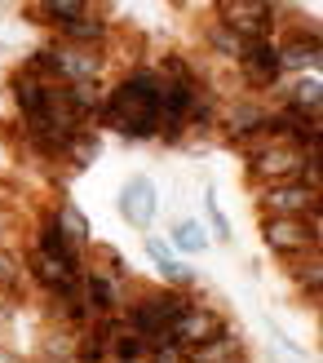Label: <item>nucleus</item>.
Segmentation results:
<instances>
[{
  "label": "nucleus",
  "instance_id": "f257e3e1",
  "mask_svg": "<svg viewBox=\"0 0 323 363\" xmlns=\"http://www.w3.org/2000/svg\"><path fill=\"white\" fill-rule=\"evenodd\" d=\"M159 80L151 62H133L129 71H120L102 98V111L94 120V129L120 133L124 142H159Z\"/></svg>",
  "mask_w": 323,
  "mask_h": 363
},
{
  "label": "nucleus",
  "instance_id": "f03ea898",
  "mask_svg": "<svg viewBox=\"0 0 323 363\" xmlns=\"http://www.w3.org/2000/svg\"><path fill=\"white\" fill-rule=\"evenodd\" d=\"M314 164H323V160H310L288 138H266V142H257V147L244 151V173H248V186L253 191L283 186V182H306V173Z\"/></svg>",
  "mask_w": 323,
  "mask_h": 363
},
{
  "label": "nucleus",
  "instance_id": "7ed1b4c3",
  "mask_svg": "<svg viewBox=\"0 0 323 363\" xmlns=\"http://www.w3.org/2000/svg\"><path fill=\"white\" fill-rule=\"evenodd\" d=\"M257 235L279 262L314 257L323 248V217H257Z\"/></svg>",
  "mask_w": 323,
  "mask_h": 363
},
{
  "label": "nucleus",
  "instance_id": "20e7f679",
  "mask_svg": "<svg viewBox=\"0 0 323 363\" xmlns=\"http://www.w3.org/2000/svg\"><path fill=\"white\" fill-rule=\"evenodd\" d=\"M212 18L239 35L244 45H257V40H275L279 27H283V5H271V0H222L212 5Z\"/></svg>",
  "mask_w": 323,
  "mask_h": 363
},
{
  "label": "nucleus",
  "instance_id": "39448f33",
  "mask_svg": "<svg viewBox=\"0 0 323 363\" xmlns=\"http://www.w3.org/2000/svg\"><path fill=\"white\" fill-rule=\"evenodd\" d=\"M279 62H283V76H319L323 67V31L319 23H283L279 35Z\"/></svg>",
  "mask_w": 323,
  "mask_h": 363
},
{
  "label": "nucleus",
  "instance_id": "423d86ee",
  "mask_svg": "<svg viewBox=\"0 0 323 363\" xmlns=\"http://www.w3.org/2000/svg\"><path fill=\"white\" fill-rule=\"evenodd\" d=\"M239 76V94H253V98H271L275 89L288 80L283 76V62H279V45L275 40H257V45H244L239 62L230 67Z\"/></svg>",
  "mask_w": 323,
  "mask_h": 363
},
{
  "label": "nucleus",
  "instance_id": "0eeeda50",
  "mask_svg": "<svg viewBox=\"0 0 323 363\" xmlns=\"http://www.w3.org/2000/svg\"><path fill=\"white\" fill-rule=\"evenodd\" d=\"M257 217H323V191L310 182H283V186L253 191Z\"/></svg>",
  "mask_w": 323,
  "mask_h": 363
},
{
  "label": "nucleus",
  "instance_id": "6e6552de",
  "mask_svg": "<svg viewBox=\"0 0 323 363\" xmlns=\"http://www.w3.org/2000/svg\"><path fill=\"white\" fill-rule=\"evenodd\" d=\"M226 328H230V315H226V311H217V306H208V301H200V297H191L186 311L177 315V323L169 328V337H173V350L186 354V350H195V346H204V341L222 337Z\"/></svg>",
  "mask_w": 323,
  "mask_h": 363
},
{
  "label": "nucleus",
  "instance_id": "1a4fd4ad",
  "mask_svg": "<svg viewBox=\"0 0 323 363\" xmlns=\"http://www.w3.org/2000/svg\"><path fill=\"white\" fill-rule=\"evenodd\" d=\"M115 208H120V217H124V222H129L133 230L151 235L155 217H159V186H155V177H147V173H133V177L120 186Z\"/></svg>",
  "mask_w": 323,
  "mask_h": 363
},
{
  "label": "nucleus",
  "instance_id": "9d476101",
  "mask_svg": "<svg viewBox=\"0 0 323 363\" xmlns=\"http://www.w3.org/2000/svg\"><path fill=\"white\" fill-rule=\"evenodd\" d=\"M23 275H27V288L35 297H53V293H67V288L80 284L76 270H67L62 262H53V257H45V252H35V248L23 252Z\"/></svg>",
  "mask_w": 323,
  "mask_h": 363
},
{
  "label": "nucleus",
  "instance_id": "9b49d317",
  "mask_svg": "<svg viewBox=\"0 0 323 363\" xmlns=\"http://www.w3.org/2000/svg\"><path fill=\"white\" fill-rule=\"evenodd\" d=\"M27 248H35V252H45V257H53V262H62L67 270H76V275H84V248H76L67 240V235L49 222V213L40 208L35 213V222H31V244Z\"/></svg>",
  "mask_w": 323,
  "mask_h": 363
},
{
  "label": "nucleus",
  "instance_id": "f8f14e48",
  "mask_svg": "<svg viewBox=\"0 0 323 363\" xmlns=\"http://www.w3.org/2000/svg\"><path fill=\"white\" fill-rule=\"evenodd\" d=\"M182 363H253V341L230 323L222 337H212V341H204V346L186 350Z\"/></svg>",
  "mask_w": 323,
  "mask_h": 363
},
{
  "label": "nucleus",
  "instance_id": "ddd939ff",
  "mask_svg": "<svg viewBox=\"0 0 323 363\" xmlns=\"http://www.w3.org/2000/svg\"><path fill=\"white\" fill-rule=\"evenodd\" d=\"M283 275H288L297 301L310 306V311H319V301H323V257H319V252H314V257L283 262Z\"/></svg>",
  "mask_w": 323,
  "mask_h": 363
},
{
  "label": "nucleus",
  "instance_id": "4468645a",
  "mask_svg": "<svg viewBox=\"0 0 323 363\" xmlns=\"http://www.w3.org/2000/svg\"><path fill=\"white\" fill-rule=\"evenodd\" d=\"M45 213H49V222L58 226L76 248H89V244H94V222L84 217V208L76 204V199L58 195V199H49V204H45Z\"/></svg>",
  "mask_w": 323,
  "mask_h": 363
},
{
  "label": "nucleus",
  "instance_id": "2eb2a0df",
  "mask_svg": "<svg viewBox=\"0 0 323 363\" xmlns=\"http://www.w3.org/2000/svg\"><path fill=\"white\" fill-rule=\"evenodd\" d=\"M200 40H204V53H208L217 67H235L239 53H244V40H239V35H230V31L217 23V18H208V23H204Z\"/></svg>",
  "mask_w": 323,
  "mask_h": 363
},
{
  "label": "nucleus",
  "instance_id": "dca6fc26",
  "mask_svg": "<svg viewBox=\"0 0 323 363\" xmlns=\"http://www.w3.org/2000/svg\"><path fill=\"white\" fill-rule=\"evenodd\" d=\"M98 155H102V133H98V129H80V133L62 147V160H58V164H67L71 173H80V169H89V164H98Z\"/></svg>",
  "mask_w": 323,
  "mask_h": 363
},
{
  "label": "nucleus",
  "instance_id": "f3484780",
  "mask_svg": "<svg viewBox=\"0 0 323 363\" xmlns=\"http://www.w3.org/2000/svg\"><path fill=\"white\" fill-rule=\"evenodd\" d=\"M208 244H212V235H208V226L200 222V217H182V222H173V235H169L173 252L200 257V252H208Z\"/></svg>",
  "mask_w": 323,
  "mask_h": 363
},
{
  "label": "nucleus",
  "instance_id": "a211bd4d",
  "mask_svg": "<svg viewBox=\"0 0 323 363\" xmlns=\"http://www.w3.org/2000/svg\"><path fill=\"white\" fill-rule=\"evenodd\" d=\"M147 359H151V346L120 323V333L111 337V363H147Z\"/></svg>",
  "mask_w": 323,
  "mask_h": 363
},
{
  "label": "nucleus",
  "instance_id": "6ab92c4d",
  "mask_svg": "<svg viewBox=\"0 0 323 363\" xmlns=\"http://www.w3.org/2000/svg\"><path fill=\"white\" fill-rule=\"evenodd\" d=\"M204 213H208V235H212V240H222V244H230V240H235V235H230V217L222 213V204H217V191H212V186H204Z\"/></svg>",
  "mask_w": 323,
  "mask_h": 363
},
{
  "label": "nucleus",
  "instance_id": "aec40b11",
  "mask_svg": "<svg viewBox=\"0 0 323 363\" xmlns=\"http://www.w3.org/2000/svg\"><path fill=\"white\" fill-rule=\"evenodd\" d=\"M142 248H147V257L155 262V270L173 262V248H169V240H159V235H142Z\"/></svg>",
  "mask_w": 323,
  "mask_h": 363
},
{
  "label": "nucleus",
  "instance_id": "412c9836",
  "mask_svg": "<svg viewBox=\"0 0 323 363\" xmlns=\"http://www.w3.org/2000/svg\"><path fill=\"white\" fill-rule=\"evenodd\" d=\"M0 363H31L18 346H9V341H0Z\"/></svg>",
  "mask_w": 323,
  "mask_h": 363
}]
</instances>
